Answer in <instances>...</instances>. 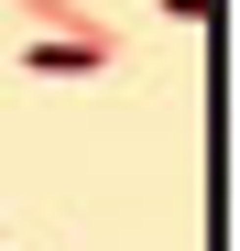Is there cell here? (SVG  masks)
I'll list each match as a JSON object with an SVG mask.
<instances>
[{"mask_svg":"<svg viewBox=\"0 0 240 251\" xmlns=\"http://www.w3.org/2000/svg\"><path fill=\"white\" fill-rule=\"evenodd\" d=\"M109 55H120V33L98 22V33H44V44H33L22 66H33V76H98Z\"/></svg>","mask_w":240,"mask_h":251,"instance_id":"1","label":"cell"},{"mask_svg":"<svg viewBox=\"0 0 240 251\" xmlns=\"http://www.w3.org/2000/svg\"><path fill=\"white\" fill-rule=\"evenodd\" d=\"M196 11H208V0H175V22H196Z\"/></svg>","mask_w":240,"mask_h":251,"instance_id":"2","label":"cell"}]
</instances>
